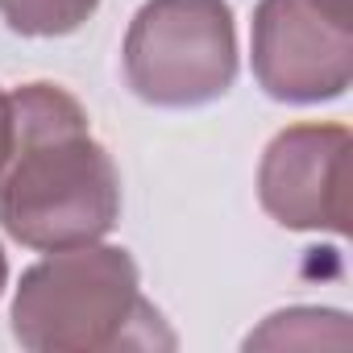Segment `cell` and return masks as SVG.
I'll return each mask as SVG.
<instances>
[{
    "mask_svg": "<svg viewBox=\"0 0 353 353\" xmlns=\"http://www.w3.org/2000/svg\"><path fill=\"white\" fill-rule=\"evenodd\" d=\"M254 79L270 100L324 104L353 83V0H258Z\"/></svg>",
    "mask_w": 353,
    "mask_h": 353,
    "instance_id": "277c9868",
    "label": "cell"
},
{
    "mask_svg": "<svg viewBox=\"0 0 353 353\" xmlns=\"http://www.w3.org/2000/svg\"><path fill=\"white\" fill-rule=\"evenodd\" d=\"M9 150H13V104H9V92L0 88V174H5Z\"/></svg>",
    "mask_w": 353,
    "mask_h": 353,
    "instance_id": "ba28073f",
    "label": "cell"
},
{
    "mask_svg": "<svg viewBox=\"0 0 353 353\" xmlns=\"http://www.w3.org/2000/svg\"><path fill=\"white\" fill-rule=\"evenodd\" d=\"M125 83L154 108H200L237 79L229 0H145L125 34Z\"/></svg>",
    "mask_w": 353,
    "mask_h": 353,
    "instance_id": "3957f363",
    "label": "cell"
},
{
    "mask_svg": "<svg viewBox=\"0 0 353 353\" xmlns=\"http://www.w3.org/2000/svg\"><path fill=\"white\" fill-rule=\"evenodd\" d=\"M291 349V345H349V320L345 312L332 307H291V312H274L258 332L245 336V349Z\"/></svg>",
    "mask_w": 353,
    "mask_h": 353,
    "instance_id": "8992f818",
    "label": "cell"
},
{
    "mask_svg": "<svg viewBox=\"0 0 353 353\" xmlns=\"http://www.w3.org/2000/svg\"><path fill=\"white\" fill-rule=\"evenodd\" d=\"M349 166V129L345 125H291L270 137L258 166V200L270 221L299 233H336L349 229L345 200Z\"/></svg>",
    "mask_w": 353,
    "mask_h": 353,
    "instance_id": "5b68a950",
    "label": "cell"
},
{
    "mask_svg": "<svg viewBox=\"0 0 353 353\" xmlns=\"http://www.w3.org/2000/svg\"><path fill=\"white\" fill-rule=\"evenodd\" d=\"M13 336L30 353H108L174 345L158 307L141 295V274L121 245L46 250L13 295Z\"/></svg>",
    "mask_w": 353,
    "mask_h": 353,
    "instance_id": "7a4b0ae2",
    "label": "cell"
},
{
    "mask_svg": "<svg viewBox=\"0 0 353 353\" xmlns=\"http://www.w3.org/2000/svg\"><path fill=\"white\" fill-rule=\"evenodd\" d=\"M5 283H9V258H5V245H0V295H5Z\"/></svg>",
    "mask_w": 353,
    "mask_h": 353,
    "instance_id": "9c48e42d",
    "label": "cell"
},
{
    "mask_svg": "<svg viewBox=\"0 0 353 353\" xmlns=\"http://www.w3.org/2000/svg\"><path fill=\"white\" fill-rule=\"evenodd\" d=\"M9 104L13 150L0 174V229L38 254L108 237L121 221V174L92 137L83 104L59 83H26Z\"/></svg>",
    "mask_w": 353,
    "mask_h": 353,
    "instance_id": "6da1fadb",
    "label": "cell"
},
{
    "mask_svg": "<svg viewBox=\"0 0 353 353\" xmlns=\"http://www.w3.org/2000/svg\"><path fill=\"white\" fill-rule=\"evenodd\" d=\"M100 0H0V21L21 38H63L75 34Z\"/></svg>",
    "mask_w": 353,
    "mask_h": 353,
    "instance_id": "52a82bcc",
    "label": "cell"
}]
</instances>
